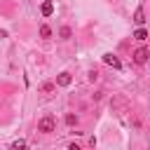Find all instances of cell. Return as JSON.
<instances>
[{
  "label": "cell",
  "mask_w": 150,
  "mask_h": 150,
  "mask_svg": "<svg viewBox=\"0 0 150 150\" xmlns=\"http://www.w3.org/2000/svg\"><path fill=\"white\" fill-rule=\"evenodd\" d=\"M134 38H136V40H138V42H143V40H145V38H148V30H145V28H138V30H136V33H134Z\"/></svg>",
  "instance_id": "obj_8"
},
{
  "label": "cell",
  "mask_w": 150,
  "mask_h": 150,
  "mask_svg": "<svg viewBox=\"0 0 150 150\" xmlns=\"http://www.w3.org/2000/svg\"><path fill=\"white\" fill-rule=\"evenodd\" d=\"M96 77H98V70H89V80H91V82H94V80H96Z\"/></svg>",
  "instance_id": "obj_13"
},
{
  "label": "cell",
  "mask_w": 150,
  "mask_h": 150,
  "mask_svg": "<svg viewBox=\"0 0 150 150\" xmlns=\"http://www.w3.org/2000/svg\"><path fill=\"white\" fill-rule=\"evenodd\" d=\"M68 150H82V148H80V145H75V143H70V145H68Z\"/></svg>",
  "instance_id": "obj_14"
},
{
  "label": "cell",
  "mask_w": 150,
  "mask_h": 150,
  "mask_svg": "<svg viewBox=\"0 0 150 150\" xmlns=\"http://www.w3.org/2000/svg\"><path fill=\"white\" fill-rule=\"evenodd\" d=\"M70 82H73L70 73H59V77H56V84H59V87H68Z\"/></svg>",
  "instance_id": "obj_4"
},
{
  "label": "cell",
  "mask_w": 150,
  "mask_h": 150,
  "mask_svg": "<svg viewBox=\"0 0 150 150\" xmlns=\"http://www.w3.org/2000/svg\"><path fill=\"white\" fill-rule=\"evenodd\" d=\"M66 124H68V127H73V124H77V115H73V112H68V115H66Z\"/></svg>",
  "instance_id": "obj_10"
},
{
  "label": "cell",
  "mask_w": 150,
  "mask_h": 150,
  "mask_svg": "<svg viewBox=\"0 0 150 150\" xmlns=\"http://www.w3.org/2000/svg\"><path fill=\"white\" fill-rule=\"evenodd\" d=\"M0 38H7V30H0Z\"/></svg>",
  "instance_id": "obj_15"
},
{
  "label": "cell",
  "mask_w": 150,
  "mask_h": 150,
  "mask_svg": "<svg viewBox=\"0 0 150 150\" xmlns=\"http://www.w3.org/2000/svg\"><path fill=\"white\" fill-rule=\"evenodd\" d=\"M134 61H136V63H145V61H148V47H138V49L134 52Z\"/></svg>",
  "instance_id": "obj_3"
},
{
  "label": "cell",
  "mask_w": 150,
  "mask_h": 150,
  "mask_svg": "<svg viewBox=\"0 0 150 150\" xmlns=\"http://www.w3.org/2000/svg\"><path fill=\"white\" fill-rule=\"evenodd\" d=\"M61 38H70V28H68V26L61 28Z\"/></svg>",
  "instance_id": "obj_12"
},
{
  "label": "cell",
  "mask_w": 150,
  "mask_h": 150,
  "mask_svg": "<svg viewBox=\"0 0 150 150\" xmlns=\"http://www.w3.org/2000/svg\"><path fill=\"white\" fill-rule=\"evenodd\" d=\"M103 63H108V66H112V68H117V70L122 68V61H120L115 54H110V52H108V54H103Z\"/></svg>",
  "instance_id": "obj_2"
},
{
  "label": "cell",
  "mask_w": 150,
  "mask_h": 150,
  "mask_svg": "<svg viewBox=\"0 0 150 150\" xmlns=\"http://www.w3.org/2000/svg\"><path fill=\"white\" fill-rule=\"evenodd\" d=\"M40 12H42V16H52V14H54V5H52V0H45L42 7H40Z\"/></svg>",
  "instance_id": "obj_5"
},
{
  "label": "cell",
  "mask_w": 150,
  "mask_h": 150,
  "mask_svg": "<svg viewBox=\"0 0 150 150\" xmlns=\"http://www.w3.org/2000/svg\"><path fill=\"white\" fill-rule=\"evenodd\" d=\"M40 89H42V91H54V84H52V82H45Z\"/></svg>",
  "instance_id": "obj_11"
},
{
  "label": "cell",
  "mask_w": 150,
  "mask_h": 150,
  "mask_svg": "<svg viewBox=\"0 0 150 150\" xmlns=\"http://www.w3.org/2000/svg\"><path fill=\"white\" fill-rule=\"evenodd\" d=\"M12 150H28V143L19 138V141H14V143H12Z\"/></svg>",
  "instance_id": "obj_7"
},
{
  "label": "cell",
  "mask_w": 150,
  "mask_h": 150,
  "mask_svg": "<svg viewBox=\"0 0 150 150\" xmlns=\"http://www.w3.org/2000/svg\"><path fill=\"white\" fill-rule=\"evenodd\" d=\"M56 129V122H54V117H42L40 122H38V131H42V134H52Z\"/></svg>",
  "instance_id": "obj_1"
},
{
  "label": "cell",
  "mask_w": 150,
  "mask_h": 150,
  "mask_svg": "<svg viewBox=\"0 0 150 150\" xmlns=\"http://www.w3.org/2000/svg\"><path fill=\"white\" fill-rule=\"evenodd\" d=\"M143 21H145V12H143V7H138V9L134 12V23L143 26Z\"/></svg>",
  "instance_id": "obj_6"
},
{
  "label": "cell",
  "mask_w": 150,
  "mask_h": 150,
  "mask_svg": "<svg viewBox=\"0 0 150 150\" xmlns=\"http://www.w3.org/2000/svg\"><path fill=\"white\" fill-rule=\"evenodd\" d=\"M40 38H52V28L49 26H40Z\"/></svg>",
  "instance_id": "obj_9"
}]
</instances>
